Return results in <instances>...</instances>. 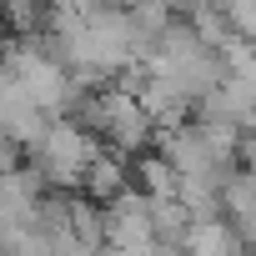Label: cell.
<instances>
[{
    "mask_svg": "<svg viewBox=\"0 0 256 256\" xmlns=\"http://www.w3.org/2000/svg\"><path fill=\"white\" fill-rule=\"evenodd\" d=\"M186 256H246V246H241V236L226 216H206V221H191Z\"/></svg>",
    "mask_w": 256,
    "mask_h": 256,
    "instance_id": "3957f363",
    "label": "cell"
},
{
    "mask_svg": "<svg viewBox=\"0 0 256 256\" xmlns=\"http://www.w3.org/2000/svg\"><path fill=\"white\" fill-rule=\"evenodd\" d=\"M100 151L106 146H96V136H86L76 120H56L36 146V181L56 186V191H76Z\"/></svg>",
    "mask_w": 256,
    "mask_h": 256,
    "instance_id": "6da1fadb",
    "label": "cell"
},
{
    "mask_svg": "<svg viewBox=\"0 0 256 256\" xmlns=\"http://www.w3.org/2000/svg\"><path fill=\"white\" fill-rule=\"evenodd\" d=\"M126 191H131V171H126V161L120 156H110V151H100L96 161H90V171L80 176V201H90V206H110V201H120Z\"/></svg>",
    "mask_w": 256,
    "mask_h": 256,
    "instance_id": "7a4b0ae2",
    "label": "cell"
}]
</instances>
